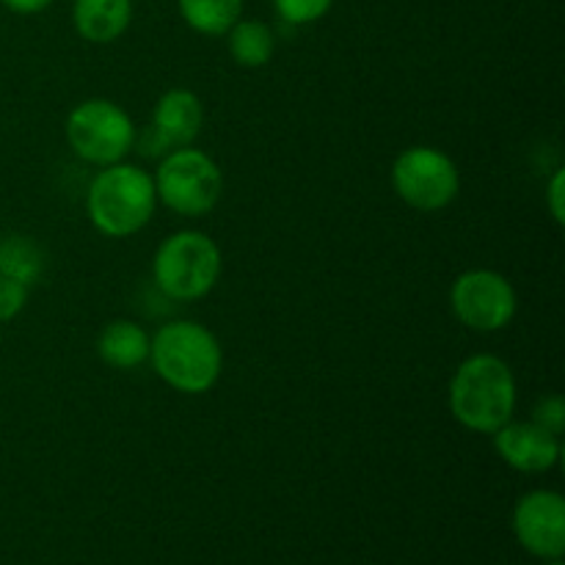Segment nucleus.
<instances>
[{
	"label": "nucleus",
	"instance_id": "0eeeda50",
	"mask_svg": "<svg viewBox=\"0 0 565 565\" xmlns=\"http://www.w3.org/2000/svg\"><path fill=\"white\" fill-rule=\"evenodd\" d=\"M397 199L417 213H439L447 210L461 193V171L458 163L439 147L417 143L403 149L390 171Z\"/></svg>",
	"mask_w": 565,
	"mask_h": 565
},
{
	"label": "nucleus",
	"instance_id": "412c9836",
	"mask_svg": "<svg viewBox=\"0 0 565 565\" xmlns=\"http://www.w3.org/2000/svg\"><path fill=\"white\" fill-rule=\"evenodd\" d=\"M3 9H9L11 14H20V17H33V14H42L44 9L53 6V0H0Z\"/></svg>",
	"mask_w": 565,
	"mask_h": 565
},
{
	"label": "nucleus",
	"instance_id": "f03ea898",
	"mask_svg": "<svg viewBox=\"0 0 565 565\" xmlns=\"http://www.w3.org/2000/svg\"><path fill=\"white\" fill-rule=\"evenodd\" d=\"M149 364L169 390L207 395L224 370V351L213 331L199 320H169L149 342Z\"/></svg>",
	"mask_w": 565,
	"mask_h": 565
},
{
	"label": "nucleus",
	"instance_id": "dca6fc26",
	"mask_svg": "<svg viewBox=\"0 0 565 565\" xmlns=\"http://www.w3.org/2000/svg\"><path fill=\"white\" fill-rule=\"evenodd\" d=\"M246 0H177L182 22L202 36H226L243 17Z\"/></svg>",
	"mask_w": 565,
	"mask_h": 565
},
{
	"label": "nucleus",
	"instance_id": "ddd939ff",
	"mask_svg": "<svg viewBox=\"0 0 565 565\" xmlns=\"http://www.w3.org/2000/svg\"><path fill=\"white\" fill-rule=\"evenodd\" d=\"M152 334L136 320H110L97 337V356L114 370H138L149 362Z\"/></svg>",
	"mask_w": 565,
	"mask_h": 565
},
{
	"label": "nucleus",
	"instance_id": "4be33fe9",
	"mask_svg": "<svg viewBox=\"0 0 565 565\" xmlns=\"http://www.w3.org/2000/svg\"><path fill=\"white\" fill-rule=\"evenodd\" d=\"M550 565H563V561H561V557H557V561H550Z\"/></svg>",
	"mask_w": 565,
	"mask_h": 565
},
{
	"label": "nucleus",
	"instance_id": "9d476101",
	"mask_svg": "<svg viewBox=\"0 0 565 565\" xmlns=\"http://www.w3.org/2000/svg\"><path fill=\"white\" fill-rule=\"evenodd\" d=\"M494 450L511 469L524 475H544L561 463L563 441L533 419H508L497 434H491Z\"/></svg>",
	"mask_w": 565,
	"mask_h": 565
},
{
	"label": "nucleus",
	"instance_id": "f8f14e48",
	"mask_svg": "<svg viewBox=\"0 0 565 565\" xmlns=\"http://www.w3.org/2000/svg\"><path fill=\"white\" fill-rule=\"evenodd\" d=\"M132 22V0H75L72 28L92 44H110L127 33Z\"/></svg>",
	"mask_w": 565,
	"mask_h": 565
},
{
	"label": "nucleus",
	"instance_id": "6ab92c4d",
	"mask_svg": "<svg viewBox=\"0 0 565 565\" xmlns=\"http://www.w3.org/2000/svg\"><path fill=\"white\" fill-rule=\"evenodd\" d=\"M28 298H31V287L0 276V323H9L17 315H22V309L28 307Z\"/></svg>",
	"mask_w": 565,
	"mask_h": 565
},
{
	"label": "nucleus",
	"instance_id": "9b49d317",
	"mask_svg": "<svg viewBox=\"0 0 565 565\" xmlns=\"http://www.w3.org/2000/svg\"><path fill=\"white\" fill-rule=\"evenodd\" d=\"M204 125V105L191 88H169L158 97L149 130L154 132L166 152L180 147H193Z\"/></svg>",
	"mask_w": 565,
	"mask_h": 565
},
{
	"label": "nucleus",
	"instance_id": "6e6552de",
	"mask_svg": "<svg viewBox=\"0 0 565 565\" xmlns=\"http://www.w3.org/2000/svg\"><path fill=\"white\" fill-rule=\"evenodd\" d=\"M450 309L461 326L478 334L508 329L519 312V292L505 274L469 268L450 287Z\"/></svg>",
	"mask_w": 565,
	"mask_h": 565
},
{
	"label": "nucleus",
	"instance_id": "a211bd4d",
	"mask_svg": "<svg viewBox=\"0 0 565 565\" xmlns=\"http://www.w3.org/2000/svg\"><path fill=\"white\" fill-rule=\"evenodd\" d=\"M530 419H533L535 425H541L544 430H550V434L555 436H563L565 430V401L557 392H552V395H544L535 401L533 412H530Z\"/></svg>",
	"mask_w": 565,
	"mask_h": 565
},
{
	"label": "nucleus",
	"instance_id": "f257e3e1",
	"mask_svg": "<svg viewBox=\"0 0 565 565\" xmlns=\"http://www.w3.org/2000/svg\"><path fill=\"white\" fill-rule=\"evenodd\" d=\"M519 386L511 364L497 353H472L452 373L447 408L461 428L491 436L516 417Z\"/></svg>",
	"mask_w": 565,
	"mask_h": 565
},
{
	"label": "nucleus",
	"instance_id": "f3484780",
	"mask_svg": "<svg viewBox=\"0 0 565 565\" xmlns=\"http://www.w3.org/2000/svg\"><path fill=\"white\" fill-rule=\"evenodd\" d=\"M274 3L276 17L287 25H312L320 22L331 11L334 0H270Z\"/></svg>",
	"mask_w": 565,
	"mask_h": 565
},
{
	"label": "nucleus",
	"instance_id": "20e7f679",
	"mask_svg": "<svg viewBox=\"0 0 565 565\" xmlns=\"http://www.w3.org/2000/svg\"><path fill=\"white\" fill-rule=\"evenodd\" d=\"M224 270L221 248L207 232L180 230L166 237L152 257V281L166 298L199 301L215 290Z\"/></svg>",
	"mask_w": 565,
	"mask_h": 565
},
{
	"label": "nucleus",
	"instance_id": "aec40b11",
	"mask_svg": "<svg viewBox=\"0 0 565 565\" xmlns=\"http://www.w3.org/2000/svg\"><path fill=\"white\" fill-rule=\"evenodd\" d=\"M544 202H546V210H550L552 221H555L557 226H563L565 224V169H555V174L550 177Z\"/></svg>",
	"mask_w": 565,
	"mask_h": 565
},
{
	"label": "nucleus",
	"instance_id": "39448f33",
	"mask_svg": "<svg viewBox=\"0 0 565 565\" xmlns=\"http://www.w3.org/2000/svg\"><path fill=\"white\" fill-rule=\"evenodd\" d=\"M152 180L158 204L182 218H204L213 213L224 193V171L196 147H180L163 154Z\"/></svg>",
	"mask_w": 565,
	"mask_h": 565
},
{
	"label": "nucleus",
	"instance_id": "2eb2a0df",
	"mask_svg": "<svg viewBox=\"0 0 565 565\" xmlns=\"http://www.w3.org/2000/svg\"><path fill=\"white\" fill-rule=\"evenodd\" d=\"M44 248L28 235H6L0 241V276L33 287L44 276Z\"/></svg>",
	"mask_w": 565,
	"mask_h": 565
},
{
	"label": "nucleus",
	"instance_id": "7ed1b4c3",
	"mask_svg": "<svg viewBox=\"0 0 565 565\" xmlns=\"http://www.w3.org/2000/svg\"><path fill=\"white\" fill-rule=\"evenodd\" d=\"M158 207L154 180L136 163L103 166L88 182L86 215L94 230L110 241L132 237L152 221Z\"/></svg>",
	"mask_w": 565,
	"mask_h": 565
},
{
	"label": "nucleus",
	"instance_id": "4468645a",
	"mask_svg": "<svg viewBox=\"0 0 565 565\" xmlns=\"http://www.w3.org/2000/svg\"><path fill=\"white\" fill-rule=\"evenodd\" d=\"M226 50L230 58L243 70H263L276 55V33L263 20H237L226 31Z\"/></svg>",
	"mask_w": 565,
	"mask_h": 565
},
{
	"label": "nucleus",
	"instance_id": "1a4fd4ad",
	"mask_svg": "<svg viewBox=\"0 0 565 565\" xmlns=\"http://www.w3.org/2000/svg\"><path fill=\"white\" fill-rule=\"evenodd\" d=\"M513 535L535 557L557 561L565 552V500L557 491L539 489L513 508Z\"/></svg>",
	"mask_w": 565,
	"mask_h": 565
},
{
	"label": "nucleus",
	"instance_id": "423d86ee",
	"mask_svg": "<svg viewBox=\"0 0 565 565\" xmlns=\"http://www.w3.org/2000/svg\"><path fill=\"white\" fill-rule=\"evenodd\" d=\"M66 143L86 163L114 166L127 160L136 143V121L119 103L92 97L77 103L66 116Z\"/></svg>",
	"mask_w": 565,
	"mask_h": 565
}]
</instances>
